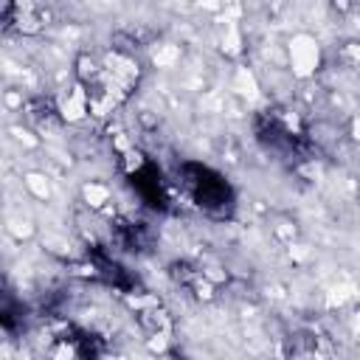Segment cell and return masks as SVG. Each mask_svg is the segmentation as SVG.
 I'll use <instances>...</instances> for the list:
<instances>
[{
  "instance_id": "6da1fadb",
  "label": "cell",
  "mask_w": 360,
  "mask_h": 360,
  "mask_svg": "<svg viewBox=\"0 0 360 360\" xmlns=\"http://www.w3.org/2000/svg\"><path fill=\"white\" fill-rule=\"evenodd\" d=\"M135 56L118 53L115 48L104 56L82 51L76 56V79L87 93V104L96 115H107L118 104H124L138 84Z\"/></svg>"
},
{
  "instance_id": "7a4b0ae2",
  "label": "cell",
  "mask_w": 360,
  "mask_h": 360,
  "mask_svg": "<svg viewBox=\"0 0 360 360\" xmlns=\"http://www.w3.org/2000/svg\"><path fill=\"white\" fill-rule=\"evenodd\" d=\"M177 177H180V188L188 194L191 205L200 214H205L208 219H217V222H225L233 217L236 191L217 169L197 163V160H186V163H180Z\"/></svg>"
},
{
  "instance_id": "3957f363",
  "label": "cell",
  "mask_w": 360,
  "mask_h": 360,
  "mask_svg": "<svg viewBox=\"0 0 360 360\" xmlns=\"http://www.w3.org/2000/svg\"><path fill=\"white\" fill-rule=\"evenodd\" d=\"M121 172L129 177L132 188L138 191V197L155 208V211H169L172 208V194H169V183L163 177V172L138 149H127L121 155Z\"/></svg>"
},
{
  "instance_id": "277c9868",
  "label": "cell",
  "mask_w": 360,
  "mask_h": 360,
  "mask_svg": "<svg viewBox=\"0 0 360 360\" xmlns=\"http://www.w3.org/2000/svg\"><path fill=\"white\" fill-rule=\"evenodd\" d=\"M48 357L51 360H98L101 357V343L76 326H65L56 332L48 343Z\"/></svg>"
},
{
  "instance_id": "5b68a950",
  "label": "cell",
  "mask_w": 360,
  "mask_h": 360,
  "mask_svg": "<svg viewBox=\"0 0 360 360\" xmlns=\"http://www.w3.org/2000/svg\"><path fill=\"white\" fill-rule=\"evenodd\" d=\"M51 14L42 6L34 3H3L0 6V22L3 31H20V34H37L48 25Z\"/></svg>"
},
{
  "instance_id": "8992f818",
  "label": "cell",
  "mask_w": 360,
  "mask_h": 360,
  "mask_svg": "<svg viewBox=\"0 0 360 360\" xmlns=\"http://www.w3.org/2000/svg\"><path fill=\"white\" fill-rule=\"evenodd\" d=\"M169 276L183 287L188 290L194 298H211L214 295V284L205 278V273L188 262H172L169 264Z\"/></svg>"
},
{
  "instance_id": "52a82bcc",
  "label": "cell",
  "mask_w": 360,
  "mask_h": 360,
  "mask_svg": "<svg viewBox=\"0 0 360 360\" xmlns=\"http://www.w3.org/2000/svg\"><path fill=\"white\" fill-rule=\"evenodd\" d=\"M138 321H141V326H143L149 335H166V332L172 329V321H169V315H166L160 307L138 309Z\"/></svg>"
}]
</instances>
